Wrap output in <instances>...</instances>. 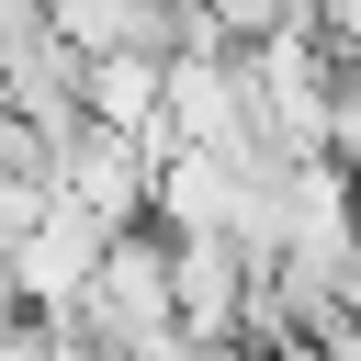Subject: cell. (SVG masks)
Here are the masks:
<instances>
[{
  "instance_id": "cell-1",
  "label": "cell",
  "mask_w": 361,
  "mask_h": 361,
  "mask_svg": "<svg viewBox=\"0 0 361 361\" xmlns=\"http://www.w3.org/2000/svg\"><path fill=\"white\" fill-rule=\"evenodd\" d=\"M192 23H203V45H259V34L305 23V0H192Z\"/></svg>"
}]
</instances>
